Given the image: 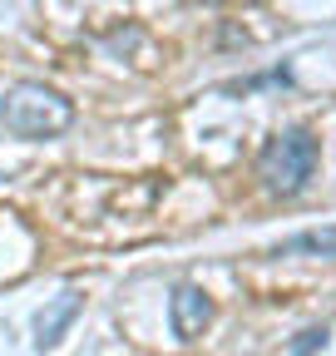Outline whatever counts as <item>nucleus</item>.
<instances>
[{"label": "nucleus", "instance_id": "f257e3e1", "mask_svg": "<svg viewBox=\"0 0 336 356\" xmlns=\"http://www.w3.org/2000/svg\"><path fill=\"white\" fill-rule=\"evenodd\" d=\"M0 124H6L15 139H55L74 124V104L60 95V89L40 84V79H20L6 89L0 99Z\"/></svg>", "mask_w": 336, "mask_h": 356}, {"label": "nucleus", "instance_id": "f03ea898", "mask_svg": "<svg viewBox=\"0 0 336 356\" xmlns=\"http://www.w3.org/2000/svg\"><path fill=\"white\" fill-rule=\"evenodd\" d=\"M317 159H321V144H317L312 129H282V134H272V139L262 144L258 173H262V184H267L272 193L292 198V193H302V188L312 184Z\"/></svg>", "mask_w": 336, "mask_h": 356}, {"label": "nucleus", "instance_id": "7ed1b4c3", "mask_svg": "<svg viewBox=\"0 0 336 356\" xmlns=\"http://www.w3.org/2000/svg\"><path fill=\"white\" fill-rule=\"evenodd\" d=\"M168 322H174V337L178 341H198L203 327L213 322V302H208V292L193 287V282L174 287V297H168Z\"/></svg>", "mask_w": 336, "mask_h": 356}, {"label": "nucleus", "instance_id": "20e7f679", "mask_svg": "<svg viewBox=\"0 0 336 356\" xmlns=\"http://www.w3.org/2000/svg\"><path fill=\"white\" fill-rule=\"evenodd\" d=\"M74 312H79V292H65L50 312H45V317H40V346H50L65 327H69V317H74Z\"/></svg>", "mask_w": 336, "mask_h": 356}, {"label": "nucleus", "instance_id": "39448f33", "mask_svg": "<svg viewBox=\"0 0 336 356\" xmlns=\"http://www.w3.org/2000/svg\"><path fill=\"white\" fill-rule=\"evenodd\" d=\"M277 252H326V257H336V228H326V233H297V238H287Z\"/></svg>", "mask_w": 336, "mask_h": 356}, {"label": "nucleus", "instance_id": "423d86ee", "mask_svg": "<svg viewBox=\"0 0 336 356\" xmlns=\"http://www.w3.org/2000/svg\"><path fill=\"white\" fill-rule=\"evenodd\" d=\"M321 341H326V327H312V332H302V341L292 346V351H297V356H312V351H317Z\"/></svg>", "mask_w": 336, "mask_h": 356}, {"label": "nucleus", "instance_id": "0eeeda50", "mask_svg": "<svg viewBox=\"0 0 336 356\" xmlns=\"http://www.w3.org/2000/svg\"><path fill=\"white\" fill-rule=\"evenodd\" d=\"M203 6H218V0H203Z\"/></svg>", "mask_w": 336, "mask_h": 356}]
</instances>
